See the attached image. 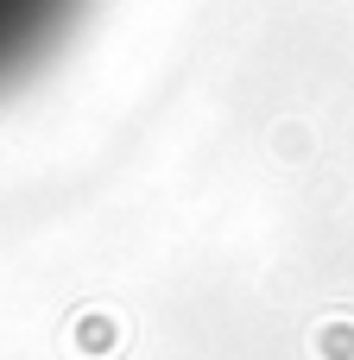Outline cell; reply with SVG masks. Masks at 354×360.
<instances>
[{
    "label": "cell",
    "mask_w": 354,
    "mask_h": 360,
    "mask_svg": "<svg viewBox=\"0 0 354 360\" xmlns=\"http://www.w3.org/2000/svg\"><path fill=\"white\" fill-rule=\"evenodd\" d=\"M82 13L89 0H0V89L32 76Z\"/></svg>",
    "instance_id": "cell-1"
}]
</instances>
